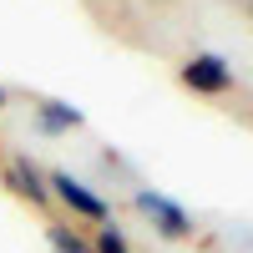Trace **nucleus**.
Wrapping results in <instances>:
<instances>
[{
    "mask_svg": "<svg viewBox=\"0 0 253 253\" xmlns=\"http://www.w3.org/2000/svg\"><path fill=\"white\" fill-rule=\"evenodd\" d=\"M51 182V198H61L71 208L76 218H86V223H112V208H107V198H96L81 177H71V172H51L46 177Z\"/></svg>",
    "mask_w": 253,
    "mask_h": 253,
    "instance_id": "f257e3e1",
    "label": "nucleus"
},
{
    "mask_svg": "<svg viewBox=\"0 0 253 253\" xmlns=\"http://www.w3.org/2000/svg\"><path fill=\"white\" fill-rule=\"evenodd\" d=\"M182 86L187 91H203V96H223L228 86H233V66H228L218 51H198L182 66Z\"/></svg>",
    "mask_w": 253,
    "mask_h": 253,
    "instance_id": "f03ea898",
    "label": "nucleus"
},
{
    "mask_svg": "<svg viewBox=\"0 0 253 253\" xmlns=\"http://www.w3.org/2000/svg\"><path fill=\"white\" fill-rule=\"evenodd\" d=\"M132 203L142 208L147 218H152V228H157L162 238H187V233H193V218H187V213H182V208H177L172 198L152 193V187H137V193H132Z\"/></svg>",
    "mask_w": 253,
    "mask_h": 253,
    "instance_id": "7ed1b4c3",
    "label": "nucleus"
},
{
    "mask_svg": "<svg viewBox=\"0 0 253 253\" xmlns=\"http://www.w3.org/2000/svg\"><path fill=\"white\" fill-rule=\"evenodd\" d=\"M5 182L15 187L20 198H31L36 208H46V203H51V182H46V177H41L36 167H31V157H15V162L5 167Z\"/></svg>",
    "mask_w": 253,
    "mask_h": 253,
    "instance_id": "20e7f679",
    "label": "nucleus"
},
{
    "mask_svg": "<svg viewBox=\"0 0 253 253\" xmlns=\"http://www.w3.org/2000/svg\"><path fill=\"white\" fill-rule=\"evenodd\" d=\"M36 117H41V132H51V137L76 132V126H81V112H76V107H66V101H41Z\"/></svg>",
    "mask_w": 253,
    "mask_h": 253,
    "instance_id": "39448f33",
    "label": "nucleus"
},
{
    "mask_svg": "<svg viewBox=\"0 0 253 253\" xmlns=\"http://www.w3.org/2000/svg\"><path fill=\"white\" fill-rule=\"evenodd\" d=\"M46 238H51V248H56V253H96L86 238H76L71 228H61V223H51V228H46Z\"/></svg>",
    "mask_w": 253,
    "mask_h": 253,
    "instance_id": "423d86ee",
    "label": "nucleus"
},
{
    "mask_svg": "<svg viewBox=\"0 0 253 253\" xmlns=\"http://www.w3.org/2000/svg\"><path fill=\"white\" fill-rule=\"evenodd\" d=\"M91 248H96V253H132V243H126V233H122L117 223H101L96 238H91Z\"/></svg>",
    "mask_w": 253,
    "mask_h": 253,
    "instance_id": "0eeeda50",
    "label": "nucleus"
},
{
    "mask_svg": "<svg viewBox=\"0 0 253 253\" xmlns=\"http://www.w3.org/2000/svg\"><path fill=\"white\" fill-rule=\"evenodd\" d=\"M5 101H10V96H5V86H0V107H5Z\"/></svg>",
    "mask_w": 253,
    "mask_h": 253,
    "instance_id": "6e6552de",
    "label": "nucleus"
}]
</instances>
